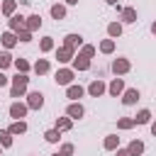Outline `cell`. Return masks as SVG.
<instances>
[{"label":"cell","mask_w":156,"mask_h":156,"mask_svg":"<svg viewBox=\"0 0 156 156\" xmlns=\"http://www.w3.org/2000/svg\"><path fill=\"white\" fill-rule=\"evenodd\" d=\"M27 88H29V73H17L15 78H10V98H15V100L24 98Z\"/></svg>","instance_id":"cell-1"},{"label":"cell","mask_w":156,"mask_h":156,"mask_svg":"<svg viewBox=\"0 0 156 156\" xmlns=\"http://www.w3.org/2000/svg\"><path fill=\"white\" fill-rule=\"evenodd\" d=\"M54 80H56V85H71L73 80H76V71L71 68V66H63V68H58L56 73H54Z\"/></svg>","instance_id":"cell-2"},{"label":"cell","mask_w":156,"mask_h":156,"mask_svg":"<svg viewBox=\"0 0 156 156\" xmlns=\"http://www.w3.org/2000/svg\"><path fill=\"white\" fill-rule=\"evenodd\" d=\"M110 68H112V73H115V76H124V73H129V71H132V61H129V58H124V56H117V58H112Z\"/></svg>","instance_id":"cell-3"},{"label":"cell","mask_w":156,"mask_h":156,"mask_svg":"<svg viewBox=\"0 0 156 156\" xmlns=\"http://www.w3.org/2000/svg\"><path fill=\"white\" fill-rule=\"evenodd\" d=\"M85 93H88L90 98H102V95L107 93V83H105L102 78H95V80H90V85L85 88Z\"/></svg>","instance_id":"cell-4"},{"label":"cell","mask_w":156,"mask_h":156,"mask_svg":"<svg viewBox=\"0 0 156 156\" xmlns=\"http://www.w3.org/2000/svg\"><path fill=\"white\" fill-rule=\"evenodd\" d=\"M119 98H122V105L124 107H132V105H136L141 100V93H139V88H124V93Z\"/></svg>","instance_id":"cell-5"},{"label":"cell","mask_w":156,"mask_h":156,"mask_svg":"<svg viewBox=\"0 0 156 156\" xmlns=\"http://www.w3.org/2000/svg\"><path fill=\"white\" fill-rule=\"evenodd\" d=\"M90 66H93V58L83 56L80 51H76V56L71 58V68H73V71H88Z\"/></svg>","instance_id":"cell-6"},{"label":"cell","mask_w":156,"mask_h":156,"mask_svg":"<svg viewBox=\"0 0 156 156\" xmlns=\"http://www.w3.org/2000/svg\"><path fill=\"white\" fill-rule=\"evenodd\" d=\"M27 107L29 110H41L44 107V93L41 90H32V93H27Z\"/></svg>","instance_id":"cell-7"},{"label":"cell","mask_w":156,"mask_h":156,"mask_svg":"<svg viewBox=\"0 0 156 156\" xmlns=\"http://www.w3.org/2000/svg\"><path fill=\"white\" fill-rule=\"evenodd\" d=\"M7 112H10V117H12V119H24V117H27V112H29V107H27V102L15 100V102L7 107Z\"/></svg>","instance_id":"cell-8"},{"label":"cell","mask_w":156,"mask_h":156,"mask_svg":"<svg viewBox=\"0 0 156 156\" xmlns=\"http://www.w3.org/2000/svg\"><path fill=\"white\" fill-rule=\"evenodd\" d=\"M124 78H119V76H115L110 83H107V95H112V98H119L122 93H124Z\"/></svg>","instance_id":"cell-9"},{"label":"cell","mask_w":156,"mask_h":156,"mask_svg":"<svg viewBox=\"0 0 156 156\" xmlns=\"http://www.w3.org/2000/svg\"><path fill=\"white\" fill-rule=\"evenodd\" d=\"M54 54H56V61H58V63H71V58L76 56V51H73V49H68V46H63V44H61V46H56V49H54Z\"/></svg>","instance_id":"cell-10"},{"label":"cell","mask_w":156,"mask_h":156,"mask_svg":"<svg viewBox=\"0 0 156 156\" xmlns=\"http://www.w3.org/2000/svg\"><path fill=\"white\" fill-rule=\"evenodd\" d=\"M83 95H85V88H83V85H78V83H71V85H66V98H68L71 102H78Z\"/></svg>","instance_id":"cell-11"},{"label":"cell","mask_w":156,"mask_h":156,"mask_svg":"<svg viewBox=\"0 0 156 156\" xmlns=\"http://www.w3.org/2000/svg\"><path fill=\"white\" fill-rule=\"evenodd\" d=\"M66 115H68L73 122H76V119H83V117H85V107L80 105V100H78V102H68V107H66Z\"/></svg>","instance_id":"cell-12"},{"label":"cell","mask_w":156,"mask_h":156,"mask_svg":"<svg viewBox=\"0 0 156 156\" xmlns=\"http://www.w3.org/2000/svg\"><path fill=\"white\" fill-rule=\"evenodd\" d=\"M83 44H85V41H83V37H80V34H76V32H71V34H66V37H63V46H68V49H73V51H78Z\"/></svg>","instance_id":"cell-13"},{"label":"cell","mask_w":156,"mask_h":156,"mask_svg":"<svg viewBox=\"0 0 156 156\" xmlns=\"http://www.w3.org/2000/svg\"><path fill=\"white\" fill-rule=\"evenodd\" d=\"M24 29H29L32 34H34L37 29H41V15H39V12L27 15V20H24Z\"/></svg>","instance_id":"cell-14"},{"label":"cell","mask_w":156,"mask_h":156,"mask_svg":"<svg viewBox=\"0 0 156 156\" xmlns=\"http://www.w3.org/2000/svg\"><path fill=\"white\" fill-rule=\"evenodd\" d=\"M32 71H34L37 76H46V73L51 71V61H49V58H37V61L32 63Z\"/></svg>","instance_id":"cell-15"},{"label":"cell","mask_w":156,"mask_h":156,"mask_svg":"<svg viewBox=\"0 0 156 156\" xmlns=\"http://www.w3.org/2000/svg\"><path fill=\"white\" fill-rule=\"evenodd\" d=\"M49 15L58 22V20H66V15H68V10H66V5L63 2H54L51 7H49Z\"/></svg>","instance_id":"cell-16"},{"label":"cell","mask_w":156,"mask_h":156,"mask_svg":"<svg viewBox=\"0 0 156 156\" xmlns=\"http://www.w3.org/2000/svg\"><path fill=\"white\" fill-rule=\"evenodd\" d=\"M119 22H122V24H134V22H136V7H122Z\"/></svg>","instance_id":"cell-17"},{"label":"cell","mask_w":156,"mask_h":156,"mask_svg":"<svg viewBox=\"0 0 156 156\" xmlns=\"http://www.w3.org/2000/svg\"><path fill=\"white\" fill-rule=\"evenodd\" d=\"M0 44H2V46H5L7 51H10L12 46H17V34H15L12 29H7V32H2V34H0Z\"/></svg>","instance_id":"cell-18"},{"label":"cell","mask_w":156,"mask_h":156,"mask_svg":"<svg viewBox=\"0 0 156 156\" xmlns=\"http://www.w3.org/2000/svg\"><path fill=\"white\" fill-rule=\"evenodd\" d=\"M7 129H10V134H12V136H20V134H27L29 124H27L24 119H12V124H10Z\"/></svg>","instance_id":"cell-19"},{"label":"cell","mask_w":156,"mask_h":156,"mask_svg":"<svg viewBox=\"0 0 156 156\" xmlns=\"http://www.w3.org/2000/svg\"><path fill=\"white\" fill-rule=\"evenodd\" d=\"M24 20H27L24 15H17V12H15L12 17H7V27H10L12 32H20V29L24 27Z\"/></svg>","instance_id":"cell-20"},{"label":"cell","mask_w":156,"mask_h":156,"mask_svg":"<svg viewBox=\"0 0 156 156\" xmlns=\"http://www.w3.org/2000/svg\"><path fill=\"white\" fill-rule=\"evenodd\" d=\"M15 12H17V0H2V2H0V15L12 17Z\"/></svg>","instance_id":"cell-21"},{"label":"cell","mask_w":156,"mask_h":156,"mask_svg":"<svg viewBox=\"0 0 156 156\" xmlns=\"http://www.w3.org/2000/svg\"><path fill=\"white\" fill-rule=\"evenodd\" d=\"M54 127H56L61 134H63V132H71V129H73V119H71L68 115H66V117H56V124H54Z\"/></svg>","instance_id":"cell-22"},{"label":"cell","mask_w":156,"mask_h":156,"mask_svg":"<svg viewBox=\"0 0 156 156\" xmlns=\"http://www.w3.org/2000/svg\"><path fill=\"white\" fill-rule=\"evenodd\" d=\"M54 49H56L54 37H41V39H39V51H41V54H49V51H54Z\"/></svg>","instance_id":"cell-23"},{"label":"cell","mask_w":156,"mask_h":156,"mask_svg":"<svg viewBox=\"0 0 156 156\" xmlns=\"http://www.w3.org/2000/svg\"><path fill=\"white\" fill-rule=\"evenodd\" d=\"M132 119H134V124H149V122H151V110L141 107V110H139V112H136Z\"/></svg>","instance_id":"cell-24"},{"label":"cell","mask_w":156,"mask_h":156,"mask_svg":"<svg viewBox=\"0 0 156 156\" xmlns=\"http://www.w3.org/2000/svg\"><path fill=\"white\" fill-rule=\"evenodd\" d=\"M117 146H119V136H117V134H107V136L102 139V149H105V151H115Z\"/></svg>","instance_id":"cell-25"},{"label":"cell","mask_w":156,"mask_h":156,"mask_svg":"<svg viewBox=\"0 0 156 156\" xmlns=\"http://www.w3.org/2000/svg\"><path fill=\"white\" fill-rule=\"evenodd\" d=\"M127 149H129V154H132V156H141V154H144V149H146V144H144L141 139H132Z\"/></svg>","instance_id":"cell-26"},{"label":"cell","mask_w":156,"mask_h":156,"mask_svg":"<svg viewBox=\"0 0 156 156\" xmlns=\"http://www.w3.org/2000/svg\"><path fill=\"white\" fill-rule=\"evenodd\" d=\"M44 141H46V144H58V141H61V132H58L56 127L46 129V132H44Z\"/></svg>","instance_id":"cell-27"},{"label":"cell","mask_w":156,"mask_h":156,"mask_svg":"<svg viewBox=\"0 0 156 156\" xmlns=\"http://www.w3.org/2000/svg\"><path fill=\"white\" fill-rule=\"evenodd\" d=\"M107 37H110V39L122 37V22H110V24H107Z\"/></svg>","instance_id":"cell-28"},{"label":"cell","mask_w":156,"mask_h":156,"mask_svg":"<svg viewBox=\"0 0 156 156\" xmlns=\"http://www.w3.org/2000/svg\"><path fill=\"white\" fill-rule=\"evenodd\" d=\"M12 66L17 68V73H29V71H32V63H29L27 58H15Z\"/></svg>","instance_id":"cell-29"},{"label":"cell","mask_w":156,"mask_h":156,"mask_svg":"<svg viewBox=\"0 0 156 156\" xmlns=\"http://www.w3.org/2000/svg\"><path fill=\"white\" fill-rule=\"evenodd\" d=\"M115 46H117V44H115V39H110V37H107V39H102V41H100V46H98V49H100V54H112V51H115Z\"/></svg>","instance_id":"cell-30"},{"label":"cell","mask_w":156,"mask_h":156,"mask_svg":"<svg viewBox=\"0 0 156 156\" xmlns=\"http://www.w3.org/2000/svg\"><path fill=\"white\" fill-rule=\"evenodd\" d=\"M132 127H136L132 117H119V119H117V129H119V132H129Z\"/></svg>","instance_id":"cell-31"},{"label":"cell","mask_w":156,"mask_h":156,"mask_svg":"<svg viewBox=\"0 0 156 156\" xmlns=\"http://www.w3.org/2000/svg\"><path fill=\"white\" fill-rule=\"evenodd\" d=\"M12 141H15V139H12L10 129H0V146H2V149H10Z\"/></svg>","instance_id":"cell-32"},{"label":"cell","mask_w":156,"mask_h":156,"mask_svg":"<svg viewBox=\"0 0 156 156\" xmlns=\"http://www.w3.org/2000/svg\"><path fill=\"white\" fill-rule=\"evenodd\" d=\"M12 61H15V58H12V54H10L7 49H5V51H0V71L10 68V66H12Z\"/></svg>","instance_id":"cell-33"},{"label":"cell","mask_w":156,"mask_h":156,"mask_svg":"<svg viewBox=\"0 0 156 156\" xmlns=\"http://www.w3.org/2000/svg\"><path fill=\"white\" fill-rule=\"evenodd\" d=\"M15 34H17V41H24V44H27V41H32V39H34V34H32V32H29V29H24V27H22V29H20V32H15Z\"/></svg>","instance_id":"cell-34"},{"label":"cell","mask_w":156,"mask_h":156,"mask_svg":"<svg viewBox=\"0 0 156 156\" xmlns=\"http://www.w3.org/2000/svg\"><path fill=\"white\" fill-rule=\"evenodd\" d=\"M78 51H80L83 56H88V58H93V56L98 54V46H93V44H83V46H80Z\"/></svg>","instance_id":"cell-35"},{"label":"cell","mask_w":156,"mask_h":156,"mask_svg":"<svg viewBox=\"0 0 156 156\" xmlns=\"http://www.w3.org/2000/svg\"><path fill=\"white\" fill-rule=\"evenodd\" d=\"M73 151H76V146H73V144H68V141H66V144H61V149H58V154H61V156H73Z\"/></svg>","instance_id":"cell-36"},{"label":"cell","mask_w":156,"mask_h":156,"mask_svg":"<svg viewBox=\"0 0 156 156\" xmlns=\"http://www.w3.org/2000/svg\"><path fill=\"white\" fill-rule=\"evenodd\" d=\"M112 154H115V156H132V154H129V149H122V146H117Z\"/></svg>","instance_id":"cell-37"},{"label":"cell","mask_w":156,"mask_h":156,"mask_svg":"<svg viewBox=\"0 0 156 156\" xmlns=\"http://www.w3.org/2000/svg\"><path fill=\"white\" fill-rule=\"evenodd\" d=\"M7 83H10V78H7V76H5V73H2V71H0V88H5V85H7Z\"/></svg>","instance_id":"cell-38"},{"label":"cell","mask_w":156,"mask_h":156,"mask_svg":"<svg viewBox=\"0 0 156 156\" xmlns=\"http://www.w3.org/2000/svg\"><path fill=\"white\" fill-rule=\"evenodd\" d=\"M149 124H151V134L156 136V119H154V122H149Z\"/></svg>","instance_id":"cell-39"},{"label":"cell","mask_w":156,"mask_h":156,"mask_svg":"<svg viewBox=\"0 0 156 156\" xmlns=\"http://www.w3.org/2000/svg\"><path fill=\"white\" fill-rule=\"evenodd\" d=\"M149 29H151V34H154V37H156V20H154V22H151V27H149Z\"/></svg>","instance_id":"cell-40"},{"label":"cell","mask_w":156,"mask_h":156,"mask_svg":"<svg viewBox=\"0 0 156 156\" xmlns=\"http://www.w3.org/2000/svg\"><path fill=\"white\" fill-rule=\"evenodd\" d=\"M63 5H78V0H63Z\"/></svg>","instance_id":"cell-41"},{"label":"cell","mask_w":156,"mask_h":156,"mask_svg":"<svg viewBox=\"0 0 156 156\" xmlns=\"http://www.w3.org/2000/svg\"><path fill=\"white\" fill-rule=\"evenodd\" d=\"M105 2H107V5H112V7H115V5H117V2H119V0H105Z\"/></svg>","instance_id":"cell-42"},{"label":"cell","mask_w":156,"mask_h":156,"mask_svg":"<svg viewBox=\"0 0 156 156\" xmlns=\"http://www.w3.org/2000/svg\"><path fill=\"white\" fill-rule=\"evenodd\" d=\"M2 151H5V149H2V146H0V156H2Z\"/></svg>","instance_id":"cell-43"},{"label":"cell","mask_w":156,"mask_h":156,"mask_svg":"<svg viewBox=\"0 0 156 156\" xmlns=\"http://www.w3.org/2000/svg\"><path fill=\"white\" fill-rule=\"evenodd\" d=\"M51 156H61V154H58V151H56V154H51Z\"/></svg>","instance_id":"cell-44"},{"label":"cell","mask_w":156,"mask_h":156,"mask_svg":"<svg viewBox=\"0 0 156 156\" xmlns=\"http://www.w3.org/2000/svg\"><path fill=\"white\" fill-rule=\"evenodd\" d=\"M32 156H34V154H32Z\"/></svg>","instance_id":"cell-45"}]
</instances>
